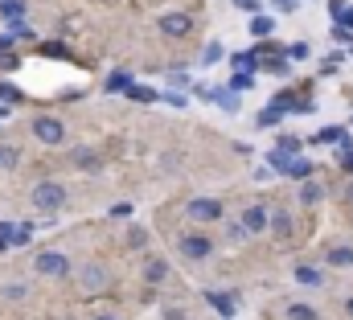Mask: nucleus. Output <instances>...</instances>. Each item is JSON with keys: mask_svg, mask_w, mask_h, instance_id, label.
<instances>
[{"mask_svg": "<svg viewBox=\"0 0 353 320\" xmlns=\"http://www.w3.org/2000/svg\"><path fill=\"white\" fill-rule=\"evenodd\" d=\"M0 12L12 21V16H21V12H25V4H21V0H4V8H0Z\"/></svg>", "mask_w": 353, "mask_h": 320, "instance_id": "nucleus-22", "label": "nucleus"}, {"mask_svg": "<svg viewBox=\"0 0 353 320\" xmlns=\"http://www.w3.org/2000/svg\"><path fill=\"white\" fill-rule=\"evenodd\" d=\"M95 320H115V317H95Z\"/></svg>", "mask_w": 353, "mask_h": 320, "instance_id": "nucleus-32", "label": "nucleus"}, {"mask_svg": "<svg viewBox=\"0 0 353 320\" xmlns=\"http://www.w3.org/2000/svg\"><path fill=\"white\" fill-rule=\"evenodd\" d=\"M251 29H255V33H271V21H267V16H259V21H255Z\"/></svg>", "mask_w": 353, "mask_h": 320, "instance_id": "nucleus-26", "label": "nucleus"}, {"mask_svg": "<svg viewBox=\"0 0 353 320\" xmlns=\"http://www.w3.org/2000/svg\"><path fill=\"white\" fill-rule=\"evenodd\" d=\"M210 251H214V238L210 234H185L181 238V255L185 259H210Z\"/></svg>", "mask_w": 353, "mask_h": 320, "instance_id": "nucleus-4", "label": "nucleus"}, {"mask_svg": "<svg viewBox=\"0 0 353 320\" xmlns=\"http://www.w3.org/2000/svg\"><path fill=\"white\" fill-rule=\"evenodd\" d=\"M321 197H325V189H321V185H313V181H304V189H300V201H304V206H317Z\"/></svg>", "mask_w": 353, "mask_h": 320, "instance_id": "nucleus-13", "label": "nucleus"}, {"mask_svg": "<svg viewBox=\"0 0 353 320\" xmlns=\"http://www.w3.org/2000/svg\"><path fill=\"white\" fill-rule=\"evenodd\" d=\"M33 267H37L41 275H66V271H70V259H66V255H58V251H41Z\"/></svg>", "mask_w": 353, "mask_h": 320, "instance_id": "nucleus-5", "label": "nucleus"}, {"mask_svg": "<svg viewBox=\"0 0 353 320\" xmlns=\"http://www.w3.org/2000/svg\"><path fill=\"white\" fill-rule=\"evenodd\" d=\"M271 230H276V238H288V234H292V222H288V214H276V218H271Z\"/></svg>", "mask_w": 353, "mask_h": 320, "instance_id": "nucleus-17", "label": "nucleus"}, {"mask_svg": "<svg viewBox=\"0 0 353 320\" xmlns=\"http://www.w3.org/2000/svg\"><path fill=\"white\" fill-rule=\"evenodd\" d=\"M132 99H140V103H152V99H156V90H148V86H132Z\"/></svg>", "mask_w": 353, "mask_h": 320, "instance_id": "nucleus-23", "label": "nucleus"}, {"mask_svg": "<svg viewBox=\"0 0 353 320\" xmlns=\"http://www.w3.org/2000/svg\"><path fill=\"white\" fill-rule=\"evenodd\" d=\"M193 29V16H185V12H169V16H160V33H169V37H185Z\"/></svg>", "mask_w": 353, "mask_h": 320, "instance_id": "nucleus-6", "label": "nucleus"}, {"mask_svg": "<svg viewBox=\"0 0 353 320\" xmlns=\"http://www.w3.org/2000/svg\"><path fill=\"white\" fill-rule=\"evenodd\" d=\"M321 140H325V144H333V140H345V132H337V127H329V132H321Z\"/></svg>", "mask_w": 353, "mask_h": 320, "instance_id": "nucleus-24", "label": "nucleus"}, {"mask_svg": "<svg viewBox=\"0 0 353 320\" xmlns=\"http://www.w3.org/2000/svg\"><path fill=\"white\" fill-rule=\"evenodd\" d=\"M271 4H280L284 12H296V0H271Z\"/></svg>", "mask_w": 353, "mask_h": 320, "instance_id": "nucleus-28", "label": "nucleus"}, {"mask_svg": "<svg viewBox=\"0 0 353 320\" xmlns=\"http://www.w3.org/2000/svg\"><path fill=\"white\" fill-rule=\"evenodd\" d=\"M280 156H296L300 152V136H280V148H276Z\"/></svg>", "mask_w": 353, "mask_h": 320, "instance_id": "nucleus-16", "label": "nucleus"}, {"mask_svg": "<svg viewBox=\"0 0 353 320\" xmlns=\"http://www.w3.org/2000/svg\"><path fill=\"white\" fill-rule=\"evenodd\" d=\"M16 160H21L16 148H0V169H16Z\"/></svg>", "mask_w": 353, "mask_h": 320, "instance_id": "nucleus-20", "label": "nucleus"}, {"mask_svg": "<svg viewBox=\"0 0 353 320\" xmlns=\"http://www.w3.org/2000/svg\"><path fill=\"white\" fill-rule=\"evenodd\" d=\"M345 312H350V317H353V300H350V304H345Z\"/></svg>", "mask_w": 353, "mask_h": 320, "instance_id": "nucleus-31", "label": "nucleus"}, {"mask_svg": "<svg viewBox=\"0 0 353 320\" xmlns=\"http://www.w3.org/2000/svg\"><path fill=\"white\" fill-rule=\"evenodd\" d=\"M74 164L78 169H99V152H74Z\"/></svg>", "mask_w": 353, "mask_h": 320, "instance_id": "nucleus-18", "label": "nucleus"}, {"mask_svg": "<svg viewBox=\"0 0 353 320\" xmlns=\"http://www.w3.org/2000/svg\"><path fill=\"white\" fill-rule=\"evenodd\" d=\"M185 214H189L193 222H218V218H222V201H214V197H197V201L185 206Z\"/></svg>", "mask_w": 353, "mask_h": 320, "instance_id": "nucleus-3", "label": "nucleus"}, {"mask_svg": "<svg viewBox=\"0 0 353 320\" xmlns=\"http://www.w3.org/2000/svg\"><path fill=\"white\" fill-rule=\"evenodd\" d=\"M103 284H107V271H103V267H86V271H82V288L95 292V288H103Z\"/></svg>", "mask_w": 353, "mask_h": 320, "instance_id": "nucleus-10", "label": "nucleus"}, {"mask_svg": "<svg viewBox=\"0 0 353 320\" xmlns=\"http://www.w3.org/2000/svg\"><path fill=\"white\" fill-rule=\"evenodd\" d=\"M16 234H21V230H12L8 222H0V251H4V247H12V243H16Z\"/></svg>", "mask_w": 353, "mask_h": 320, "instance_id": "nucleus-19", "label": "nucleus"}, {"mask_svg": "<svg viewBox=\"0 0 353 320\" xmlns=\"http://www.w3.org/2000/svg\"><path fill=\"white\" fill-rule=\"evenodd\" d=\"M33 206H37L41 214L62 210V206H66V185H58V181H41V185H33Z\"/></svg>", "mask_w": 353, "mask_h": 320, "instance_id": "nucleus-1", "label": "nucleus"}, {"mask_svg": "<svg viewBox=\"0 0 353 320\" xmlns=\"http://www.w3.org/2000/svg\"><path fill=\"white\" fill-rule=\"evenodd\" d=\"M0 99H21V95H16V90H12L8 82H0Z\"/></svg>", "mask_w": 353, "mask_h": 320, "instance_id": "nucleus-27", "label": "nucleus"}, {"mask_svg": "<svg viewBox=\"0 0 353 320\" xmlns=\"http://www.w3.org/2000/svg\"><path fill=\"white\" fill-rule=\"evenodd\" d=\"M296 280H300V284H321V271H313V267H296Z\"/></svg>", "mask_w": 353, "mask_h": 320, "instance_id": "nucleus-21", "label": "nucleus"}, {"mask_svg": "<svg viewBox=\"0 0 353 320\" xmlns=\"http://www.w3.org/2000/svg\"><path fill=\"white\" fill-rule=\"evenodd\" d=\"M210 304H214L222 317H234V300H230V296H222V292H210Z\"/></svg>", "mask_w": 353, "mask_h": 320, "instance_id": "nucleus-14", "label": "nucleus"}, {"mask_svg": "<svg viewBox=\"0 0 353 320\" xmlns=\"http://www.w3.org/2000/svg\"><path fill=\"white\" fill-rule=\"evenodd\" d=\"M107 90H132V74H127V70H115V74L107 78Z\"/></svg>", "mask_w": 353, "mask_h": 320, "instance_id": "nucleus-12", "label": "nucleus"}, {"mask_svg": "<svg viewBox=\"0 0 353 320\" xmlns=\"http://www.w3.org/2000/svg\"><path fill=\"white\" fill-rule=\"evenodd\" d=\"M234 4H239V8H247V12L255 8V0H234Z\"/></svg>", "mask_w": 353, "mask_h": 320, "instance_id": "nucleus-29", "label": "nucleus"}, {"mask_svg": "<svg viewBox=\"0 0 353 320\" xmlns=\"http://www.w3.org/2000/svg\"><path fill=\"white\" fill-rule=\"evenodd\" d=\"M288 320H317V308H308V304H288Z\"/></svg>", "mask_w": 353, "mask_h": 320, "instance_id": "nucleus-15", "label": "nucleus"}, {"mask_svg": "<svg viewBox=\"0 0 353 320\" xmlns=\"http://www.w3.org/2000/svg\"><path fill=\"white\" fill-rule=\"evenodd\" d=\"M33 136H37L41 144H62V140H66V127H62V119L41 115V119H33Z\"/></svg>", "mask_w": 353, "mask_h": 320, "instance_id": "nucleus-2", "label": "nucleus"}, {"mask_svg": "<svg viewBox=\"0 0 353 320\" xmlns=\"http://www.w3.org/2000/svg\"><path fill=\"white\" fill-rule=\"evenodd\" d=\"M329 263L333 267H353V247H333L329 251Z\"/></svg>", "mask_w": 353, "mask_h": 320, "instance_id": "nucleus-11", "label": "nucleus"}, {"mask_svg": "<svg viewBox=\"0 0 353 320\" xmlns=\"http://www.w3.org/2000/svg\"><path fill=\"white\" fill-rule=\"evenodd\" d=\"M243 226H247V230L255 234V230H263V226H271V222H267V214H263V206H251V210L243 214Z\"/></svg>", "mask_w": 353, "mask_h": 320, "instance_id": "nucleus-8", "label": "nucleus"}, {"mask_svg": "<svg viewBox=\"0 0 353 320\" xmlns=\"http://www.w3.org/2000/svg\"><path fill=\"white\" fill-rule=\"evenodd\" d=\"M127 243H132V247H144V243H148V234H144V230H132V234H127Z\"/></svg>", "mask_w": 353, "mask_h": 320, "instance_id": "nucleus-25", "label": "nucleus"}, {"mask_svg": "<svg viewBox=\"0 0 353 320\" xmlns=\"http://www.w3.org/2000/svg\"><path fill=\"white\" fill-rule=\"evenodd\" d=\"M165 275H169V263H165V259H152V263L144 267V280H148V284H165Z\"/></svg>", "mask_w": 353, "mask_h": 320, "instance_id": "nucleus-9", "label": "nucleus"}, {"mask_svg": "<svg viewBox=\"0 0 353 320\" xmlns=\"http://www.w3.org/2000/svg\"><path fill=\"white\" fill-rule=\"evenodd\" d=\"M271 169H284L288 177H308V173H313V164L292 160V156H280V152H271Z\"/></svg>", "mask_w": 353, "mask_h": 320, "instance_id": "nucleus-7", "label": "nucleus"}, {"mask_svg": "<svg viewBox=\"0 0 353 320\" xmlns=\"http://www.w3.org/2000/svg\"><path fill=\"white\" fill-rule=\"evenodd\" d=\"M345 201H353V185H350V189H345Z\"/></svg>", "mask_w": 353, "mask_h": 320, "instance_id": "nucleus-30", "label": "nucleus"}]
</instances>
